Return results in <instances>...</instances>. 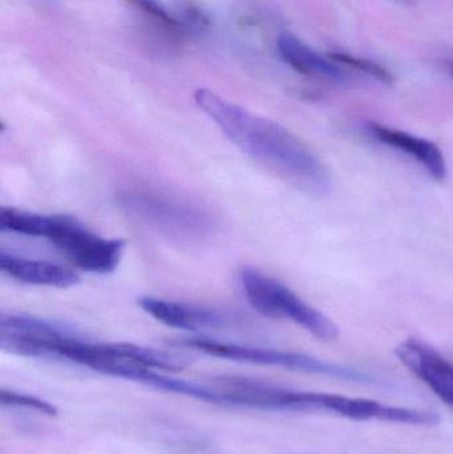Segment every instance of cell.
I'll return each mask as SVG.
<instances>
[{"instance_id":"3","label":"cell","mask_w":453,"mask_h":454,"mask_svg":"<svg viewBox=\"0 0 453 454\" xmlns=\"http://www.w3.org/2000/svg\"><path fill=\"white\" fill-rule=\"evenodd\" d=\"M239 279L247 301L263 317L292 320L322 341H334L340 335L332 320L306 303L279 280L252 267L242 270Z\"/></svg>"},{"instance_id":"7","label":"cell","mask_w":453,"mask_h":454,"mask_svg":"<svg viewBox=\"0 0 453 454\" xmlns=\"http://www.w3.org/2000/svg\"><path fill=\"white\" fill-rule=\"evenodd\" d=\"M395 354L407 370L453 410V365L443 355L418 339L399 344Z\"/></svg>"},{"instance_id":"8","label":"cell","mask_w":453,"mask_h":454,"mask_svg":"<svg viewBox=\"0 0 453 454\" xmlns=\"http://www.w3.org/2000/svg\"><path fill=\"white\" fill-rule=\"evenodd\" d=\"M141 309L162 325L178 330H218L226 325L225 317L215 309L167 299L144 296L138 301Z\"/></svg>"},{"instance_id":"12","label":"cell","mask_w":453,"mask_h":454,"mask_svg":"<svg viewBox=\"0 0 453 454\" xmlns=\"http://www.w3.org/2000/svg\"><path fill=\"white\" fill-rule=\"evenodd\" d=\"M60 220L61 215H39L4 207L0 209V230L24 237L48 240Z\"/></svg>"},{"instance_id":"1","label":"cell","mask_w":453,"mask_h":454,"mask_svg":"<svg viewBox=\"0 0 453 454\" xmlns=\"http://www.w3.org/2000/svg\"><path fill=\"white\" fill-rule=\"evenodd\" d=\"M194 100L245 154L305 191L326 193L330 176L324 162L286 128L205 88L196 90Z\"/></svg>"},{"instance_id":"10","label":"cell","mask_w":453,"mask_h":454,"mask_svg":"<svg viewBox=\"0 0 453 454\" xmlns=\"http://www.w3.org/2000/svg\"><path fill=\"white\" fill-rule=\"evenodd\" d=\"M0 270L11 279L26 285L47 286V287L68 288L79 283L76 272L52 262L0 253Z\"/></svg>"},{"instance_id":"13","label":"cell","mask_w":453,"mask_h":454,"mask_svg":"<svg viewBox=\"0 0 453 454\" xmlns=\"http://www.w3.org/2000/svg\"><path fill=\"white\" fill-rule=\"evenodd\" d=\"M329 58L334 63L345 64V66L363 72V74H369V76L374 77V79L379 80L385 84H393L394 82V76L390 71H387L380 64L369 60V59L358 58V56H353L346 52H330Z\"/></svg>"},{"instance_id":"14","label":"cell","mask_w":453,"mask_h":454,"mask_svg":"<svg viewBox=\"0 0 453 454\" xmlns=\"http://www.w3.org/2000/svg\"><path fill=\"white\" fill-rule=\"evenodd\" d=\"M0 404L3 407L26 408V410L36 411L43 415H58V410L51 403L37 399L31 395L18 394V392L5 391V389L0 392Z\"/></svg>"},{"instance_id":"16","label":"cell","mask_w":453,"mask_h":454,"mask_svg":"<svg viewBox=\"0 0 453 454\" xmlns=\"http://www.w3.org/2000/svg\"><path fill=\"white\" fill-rule=\"evenodd\" d=\"M186 27H194V28H204L210 24V18L207 11L202 10L199 4L193 2H185L181 4V16H176Z\"/></svg>"},{"instance_id":"15","label":"cell","mask_w":453,"mask_h":454,"mask_svg":"<svg viewBox=\"0 0 453 454\" xmlns=\"http://www.w3.org/2000/svg\"><path fill=\"white\" fill-rule=\"evenodd\" d=\"M127 2L132 4L133 7L143 11L144 13L151 16V18H153L154 20L161 23L162 26L168 27V28H184L180 20L173 13H170L168 8L164 7L159 0H127Z\"/></svg>"},{"instance_id":"4","label":"cell","mask_w":453,"mask_h":454,"mask_svg":"<svg viewBox=\"0 0 453 454\" xmlns=\"http://www.w3.org/2000/svg\"><path fill=\"white\" fill-rule=\"evenodd\" d=\"M189 348L204 352L210 356L249 364L270 365L311 375L327 376L351 383L370 384L372 378L355 368L345 367L335 363L324 362L314 356L298 352L278 351V349L257 348V347L238 346L223 343L212 339L193 338L184 341Z\"/></svg>"},{"instance_id":"2","label":"cell","mask_w":453,"mask_h":454,"mask_svg":"<svg viewBox=\"0 0 453 454\" xmlns=\"http://www.w3.org/2000/svg\"><path fill=\"white\" fill-rule=\"evenodd\" d=\"M120 204L130 215L170 238L199 239L213 229L204 209L157 189H130L120 196Z\"/></svg>"},{"instance_id":"6","label":"cell","mask_w":453,"mask_h":454,"mask_svg":"<svg viewBox=\"0 0 453 454\" xmlns=\"http://www.w3.org/2000/svg\"><path fill=\"white\" fill-rule=\"evenodd\" d=\"M74 336L63 325L28 317L0 315V347L20 356L58 357V348Z\"/></svg>"},{"instance_id":"5","label":"cell","mask_w":453,"mask_h":454,"mask_svg":"<svg viewBox=\"0 0 453 454\" xmlns=\"http://www.w3.org/2000/svg\"><path fill=\"white\" fill-rule=\"evenodd\" d=\"M48 242L77 269L93 274L114 271L125 248L124 240L100 237L71 215H64Z\"/></svg>"},{"instance_id":"9","label":"cell","mask_w":453,"mask_h":454,"mask_svg":"<svg viewBox=\"0 0 453 454\" xmlns=\"http://www.w3.org/2000/svg\"><path fill=\"white\" fill-rule=\"evenodd\" d=\"M369 132L383 145L390 146L412 157L436 181H444L447 177V162L443 152L433 141L377 122L369 125Z\"/></svg>"},{"instance_id":"11","label":"cell","mask_w":453,"mask_h":454,"mask_svg":"<svg viewBox=\"0 0 453 454\" xmlns=\"http://www.w3.org/2000/svg\"><path fill=\"white\" fill-rule=\"evenodd\" d=\"M277 47L285 63L298 74L332 82H346L342 69L335 66L332 59L327 60L292 32H284L279 35Z\"/></svg>"}]
</instances>
